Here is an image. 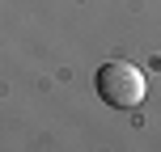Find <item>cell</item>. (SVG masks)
I'll return each instance as SVG.
<instances>
[{
    "instance_id": "1",
    "label": "cell",
    "mask_w": 161,
    "mask_h": 152,
    "mask_svg": "<svg viewBox=\"0 0 161 152\" xmlns=\"http://www.w3.org/2000/svg\"><path fill=\"white\" fill-rule=\"evenodd\" d=\"M97 85V97H102L106 106H114V110H136L140 102H144V72L131 64H123V59H114V64H102L93 76Z\"/></svg>"
}]
</instances>
